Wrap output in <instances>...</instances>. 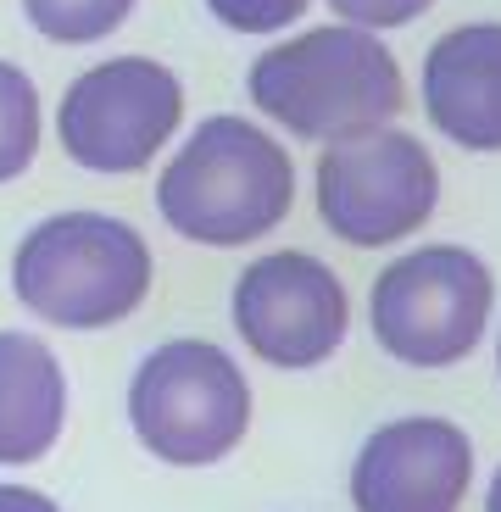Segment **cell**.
<instances>
[{"label": "cell", "instance_id": "obj_1", "mask_svg": "<svg viewBox=\"0 0 501 512\" xmlns=\"http://www.w3.org/2000/svg\"><path fill=\"white\" fill-rule=\"evenodd\" d=\"M296 206V162L251 117L218 112L190 128L156 179V212L179 240L206 251L268 240Z\"/></svg>", "mask_w": 501, "mask_h": 512}, {"label": "cell", "instance_id": "obj_2", "mask_svg": "<svg viewBox=\"0 0 501 512\" xmlns=\"http://www.w3.org/2000/svg\"><path fill=\"white\" fill-rule=\"evenodd\" d=\"M251 106L296 134V140H351L385 128L407 106L401 62L379 45V34L351 23H323L296 39H279L245 73Z\"/></svg>", "mask_w": 501, "mask_h": 512}, {"label": "cell", "instance_id": "obj_3", "mask_svg": "<svg viewBox=\"0 0 501 512\" xmlns=\"http://www.w3.org/2000/svg\"><path fill=\"white\" fill-rule=\"evenodd\" d=\"M156 256L129 218L112 212H51L17 240L12 295L51 329H117L151 301Z\"/></svg>", "mask_w": 501, "mask_h": 512}, {"label": "cell", "instance_id": "obj_4", "mask_svg": "<svg viewBox=\"0 0 501 512\" xmlns=\"http://www.w3.org/2000/svg\"><path fill=\"white\" fill-rule=\"evenodd\" d=\"M129 429L167 468H212L251 429V384L218 340H162L129 379Z\"/></svg>", "mask_w": 501, "mask_h": 512}, {"label": "cell", "instance_id": "obj_5", "mask_svg": "<svg viewBox=\"0 0 501 512\" xmlns=\"http://www.w3.org/2000/svg\"><path fill=\"white\" fill-rule=\"evenodd\" d=\"M496 279L468 245H418L396 256L368 295L373 340L407 368H451L479 351Z\"/></svg>", "mask_w": 501, "mask_h": 512}, {"label": "cell", "instance_id": "obj_6", "mask_svg": "<svg viewBox=\"0 0 501 512\" xmlns=\"http://www.w3.org/2000/svg\"><path fill=\"white\" fill-rule=\"evenodd\" d=\"M184 123V78L156 56H112L67 84L56 106V145L101 179L145 173Z\"/></svg>", "mask_w": 501, "mask_h": 512}, {"label": "cell", "instance_id": "obj_7", "mask_svg": "<svg viewBox=\"0 0 501 512\" xmlns=\"http://www.w3.org/2000/svg\"><path fill=\"white\" fill-rule=\"evenodd\" d=\"M440 206V167L401 128H368L318 156V218L334 240L379 251L418 234Z\"/></svg>", "mask_w": 501, "mask_h": 512}, {"label": "cell", "instance_id": "obj_8", "mask_svg": "<svg viewBox=\"0 0 501 512\" xmlns=\"http://www.w3.org/2000/svg\"><path fill=\"white\" fill-rule=\"evenodd\" d=\"M229 318L251 357L279 373H307L346 346L351 295L312 251H268L234 279Z\"/></svg>", "mask_w": 501, "mask_h": 512}, {"label": "cell", "instance_id": "obj_9", "mask_svg": "<svg viewBox=\"0 0 501 512\" xmlns=\"http://www.w3.org/2000/svg\"><path fill=\"white\" fill-rule=\"evenodd\" d=\"M474 479V446L451 418H396L351 462L357 512H457Z\"/></svg>", "mask_w": 501, "mask_h": 512}, {"label": "cell", "instance_id": "obj_10", "mask_svg": "<svg viewBox=\"0 0 501 512\" xmlns=\"http://www.w3.org/2000/svg\"><path fill=\"white\" fill-rule=\"evenodd\" d=\"M424 112L463 151H501V23H463L424 56Z\"/></svg>", "mask_w": 501, "mask_h": 512}, {"label": "cell", "instance_id": "obj_11", "mask_svg": "<svg viewBox=\"0 0 501 512\" xmlns=\"http://www.w3.org/2000/svg\"><path fill=\"white\" fill-rule=\"evenodd\" d=\"M67 373L28 329H0V468H28L62 440Z\"/></svg>", "mask_w": 501, "mask_h": 512}, {"label": "cell", "instance_id": "obj_12", "mask_svg": "<svg viewBox=\"0 0 501 512\" xmlns=\"http://www.w3.org/2000/svg\"><path fill=\"white\" fill-rule=\"evenodd\" d=\"M45 140V106L34 78L17 62H0V184L23 179Z\"/></svg>", "mask_w": 501, "mask_h": 512}, {"label": "cell", "instance_id": "obj_13", "mask_svg": "<svg viewBox=\"0 0 501 512\" xmlns=\"http://www.w3.org/2000/svg\"><path fill=\"white\" fill-rule=\"evenodd\" d=\"M140 0H23V17L51 45H95L134 17Z\"/></svg>", "mask_w": 501, "mask_h": 512}, {"label": "cell", "instance_id": "obj_14", "mask_svg": "<svg viewBox=\"0 0 501 512\" xmlns=\"http://www.w3.org/2000/svg\"><path fill=\"white\" fill-rule=\"evenodd\" d=\"M312 0H206V12L234 34H279L296 17H307Z\"/></svg>", "mask_w": 501, "mask_h": 512}, {"label": "cell", "instance_id": "obj_15", "mask_svg": "<svg viewBox=\"0 0 501 512\" xmlns=\"http://www.w3.org/2000/svg\"><path fill=\"white\" fill-rule=\"evenodd\" d=\"M429 6H435V0H329V12L340 17V23L368 28V34H379V28H407V23H418Z\"/></svg>", "mask_w": 501, "mask_h": 512}, {"label": "cell", "instance_id": "obj_16", "mask_svg": "<svg viewBox=\"0 0 501 512\" xmlns=\"http://www.w3.org/2000/svg\"><path fill=\"white\" fill-rule=\"evenodd\" d=\"M0 512H62L45 490H28V485H0Z\"/></svg>", "mask_w": 501, "mask_h": 512}, {"label": "cell", "instance_id": "obj_17", "mask_svg": "<svg viewBox=\"0 0 501 512\" xmlns=\"http://www.w3.org/2000/svg\"><path fill=\"white\" fill-rule=\"evenodd\" d=\"M485 512H501V468H496V479H490V501H485Z\"/></svg>", "mask_w": 501, "mask_h": 512}, {"label": "cell", "instance_id": "obj_18", "mask_svg": "<svg viewBox=\"0 0 501 512\" xmlns=\"http://www.w3.org/2000/svg\"><path fill=\"white\" fill-rule=\"evenodd\" d=\"M496 368H501V351H496Z\"/></svg>", "mask_w": 501, "mask_h": 512}]
</instances>
